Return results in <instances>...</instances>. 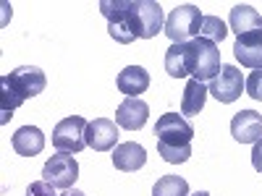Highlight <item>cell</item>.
Wrapping results in <instances>:
<instances>
[{
  "label": "cell",
  "instance_id": "cell-17",
  "mask_svg": "<svg viewBox=\"0 0 262 196\" xmlns=\"http://www.w3.org/2000/svg\"><path fill=\"white\" fill-rule=\"evenodd\" d=\"M118 92H123L126 97H139L142 92L149 89V74L142 68V65H128L123 68L116 79Z\"/></svg>",
  "mask_w": 262,
  "mask_h": 196
},
{
  "label": "cell",
  "instance_id": "cell-22",
  "mask_svg": "<svg viewBox=\"0 0 262 196\" xmlns=\"http://www.w3.org/2000/svg\"><path fill=\"white\" fill-rule=\"evenodd\" d=\"M247 94L252 100H262V68H257L247 76Z\"/></svg>",
  "mask_w": 262,
  "mask_h": 196
},
{
  "label": "cell",
  "instance_id": "cell-11",
  "mask_svg": "<svg viewBox=\"0 0 262 196\" xmlns=\"http://www.w3.org/2000/svg\"><path fill=\"white\" fill-rule=\"evenodd\" d=\"M231 136L238 144H257L262 139V115L254 110H238L231 118Z\"/></svg>",
  "mask_w": 262,
  "mask_h": 196
},
{
  "label": "cell",
  "instance_id": "cell-26",
  "mask_svg": "<svg viewBox=\"0 0 262 196\" xmlns=\"http://www.w3.org/2000/svg\"><path fill=\"white\" fill-rule=\"evenodd\" d=\"M189 196H210L207 191H196V193H189Z\"/></svg>",
  "mask_w": 262,
  "mask_h": 196
},
{
  "label": "cell",
  "instance_id": "cell-9",
  "mask_svg": "<svg viewBox=\"0 0 262 196\" xmlns=\"http://www.w3.org/2000/svg\"><path fill=\"white\" fill-rule=\"evenodd\" d=\"M165 32L163 6L155 0H137V39H152Z\"/></svg>",
  "mask_w": 262,
  "mask_h": 196
},
{
  "label": "cell",
  "instance_id": "cell-1",
  "mask_svg": "<svg viewBox=\"0 0 262 196\" xmlns=\"http://www.w3.org/2000/svg\"><path fill=\"white\" fill-rule=\"evenodd\" d=\"M155 136H158V155L170 162L181 165L191 157V139L194 128L191 123L179 113H163L155 123Z\"/></svg>",
  "mask_w": 262,
  "mask_h": 196
},
{
  "label": "cell",
  "instance_id": "cell-8",
  "mask_svg": "<svg viewBox=\"0 0 262 196\" xmlns=\"http://www.w3.org/2000/svg\"><path fill=\"white\" fill-rule=\"evenodd\" d=\"M79 178V162L74 160V155H69V152H58V155H53L45 167H42V181H48L53 188H63L69 191Z\"/></svg>",
  "mask_w": 262,
  "mask_h": 196
},
{
  "label": "cell",
  "instance_id": "cell-7",
  "mask_svg": "<svg viewBox=\"0 0 262 196\" xmlns=\"http://www.w3.org/2000/svg\"><path fill=\"white\" fill-rule=\"evenodd\" d=\"M244 89H247V79L242 76V71H238L236 65H228V63L221 65L217 76H215V79L210 81V86H207V92H210L217 102H223V105L236 102L238 97H242Z\"/></svg>",
  "mask_w": 262,
  "mask_h": 196
},
{
  "label": "cell",
  "instance_id": "cell-25",
  "mask_svg": "<svg viewBox=\"0 0 262 196\" xmlns=\"http://www.w3.org/2000/svg\"><path fill=\"white\" fill-rule=\"evenodd\" d=\"M60 196H86L84 191H79V188H69V191H63Z\"/></svg>",
  "mask_w": 262,
  "mask_h": 196
},
{
  "label": "cell",
  "instance_id": "cell-23",
  "mask_svg": "<svg viewBox=\"0 0 262 196\" xmlns=\"http://www.w3.org/2000/svg\"><path fill=\"white\" fill-rule=\"evenodd\" d=\"M27 196H58V193H55V188L48 181H34V183H29Z\"/></svg>",
  "mask_w": 262,
  "mask_h": 196
},
{
  "label": "cell",
  "instance_id": "cell-12",
  "mask_svg": "<svg viewBox=\"0 0 262 196\" xmlns=\"http://www.w3.org/2000/svg\"><path fill=\"white\" fill-rule=\"evenodd\" d=\"M233 55L244 68H262V29L247 32L242 37H236Z\"/></svg>",
  "mask_w": 262,
  "mask_h": 196
},
{
  "label": "cell",
  "instance_id": "cell-16",
  "mask_svg": "<svg viewBox=\"0 0 262 196\" xmlns=\"http://www.w3.org/2000/svg\"><path fill=\"white\" fill-rule=\"evenodd\" d=\"M228 29L236 32V37L254 32V29H262V16L249 3H236L231 8V16H228Z\"/></svg>",
  "mask_w": 262,
  "mask_h": 196
},
{
  "label": "cell",
  "instance_id": "cell-3",
  "mask_svg": "<svg viewBox=\"0 0 262 196\" xmlns=\"http://www.w3.org/2000/svg\"><path fill=\"white\" fill-rule=\"evenodd\" d=\"M100 13L107 18V34L121 45L137 39V0H100Z\"/></svg>",
  "mask_w": 262,
  "mask_h": 196
},
{
  "label": "cell",
  "instance_id": "cell-4",
  "mask_svg": "<svg viewBox=\"0 0 262 196\" xmlns=\"http://www.w3.org/2000/svg\"><path fill=\"white\" fill-rule=\"evenodd\" d=\"M221 50L215 42L196 37L191 42H186V71L191 74V79L196 81H212L221 71Z\"/></svg>",
  "mask_w": 262,
  "mask_h": 196
},
{
  "label": "cell",
  "instance_id": "cell-21",
  "mask_svg": "<svg viewBox=\"0 0 262 196\" xmlns=\"http://www.w3.org/2000/svg\"><path fill=\"white\" fill-rule=\"evenodd\" d=\"M226 34H228V27L223 24L217 16H205L202 18V32H200V37H205V39H210V42H223L226 39Z\"/></svg>",
  "mask_w": 262,
  "mask_h": 196
},
{
  "label": "cell",
  "instance_id": "cell-2",
  "mask_svg": "<svg viewBox=\"0 0 262 196\" xmlns=\"http://www.w3.org/2000/svg\"><path fill=\"white\" fill-rule=\"evenodd\" d=\"M45 86H48V79L37 65H21V68L6 74L0 79V89H3L0 92V110H3L0 120L6 123L18 105H24L27 100L45 92Z\"/></svg>",
  "mask_w": 262,
  "mask_h": 196
},
{
  "label": "cell",
  "instance_id": "cell-19",
  "mask_svg": "<svg viewBox=\"0 0 262 196\" xmlns=\"http://www.w3.org/2000/svg\"><path fill=\"white\" fill-rule=\"evenodd\" d=\"M165 71L173 79H186V45H170L165 53Z\"/></svg>",
  "mask_w": 262,
  "mask_h": 196
},
{
  "label": "cell",
  "instance_id": "cell-15",
  "mask_svg": "<svg viewBox=\"0 0 262 196\" xmlns=\"http://www.w3.org/2000/svg\"><path fill=\"white\" fill-rule=\"evenodd\" d=\"M144 162H147V152H144V146H139L134 141L118 144L113 149V165H116V170L137 173L139 167H144Z\"/></svg>",
  "mask_w": 262,
  "mask_h": 196
},
{
  "label": "cell",
  "instance_id": "cell-14",
  "mask_svg": "<svg viewBox=\"0 0 262 196\" xmlns=\"http://www.w3.org/2000/svg\"><path fill=\"white\" fill-rule=\"evenodd\" d=\"M16 155L21 157H37L42 149H45V134L37 128V126H21L13 139H11Z\"/></svg>",
  "mask_w": 262,
  "mask_h": 196
},
{
  "label": "cell",
  "instance_id": "cell-24",
  "mask_svg": "<svg viewBox=\"0 0 262 196\" xmlns=\"http://www.w3.org/2000/svg\"><path fill=\"white\" fill-rule=\"evenodd\" d=\"M252 165H254V170L257 173H262V139L254 144V149H252Z\"/></svg>",
  "mask_w": 262,
  "mask_h": 196
},
{
  "label": "cell",
  "instance_id": "cell-6",
  "mask_svg": "<svg viewBox=\"0 0 262 196\" xmlns=\"http://www.w3.org/2000/svg\"><path fill=\"white\" fill-rule=\"evenodd\" d=\"M86 126L90 120H84L81 115H69L63 118L53 128V146L58 152H69V155H79L86 146Z\"/></svg>",
  "mask_w": 262,
  "mask_h": 196
},
{
  "label": "cell",
  "instance_id": "cell-5",
  "mask_svg": "<svg viewBox=\"0 0 262 196\" xmlns=\"http://www.w3.org/2000/svg\"><path fill=\"white\" fill-rule=\"evenodd\" d=\"M202 11L186 3V6H179L168 18H165V34L173 45H186V42L196 39V34L202 32Z\"/></svg>",
  "mask_w": 262,
  "mask_h": 196
},
{
  "label": "cell",
  "instance_id": "cell-10",
  "mask_svg": "<svg viewBox=\"0 0 262 196\" xmlns=\"http://www.w3.org/2000/svg\"><path fill=\"white\" fill-rule=\"evenodd\" d=\"M118 126L111 118H95L86 126V146L95 152H113L118 144Z\"/></svg>",
  "mask_w": 262,
  "mask_h": 196
},
{
  "label": "cell",
  "instance_id": "cell-13",
  "mask_svg": "<svg viewBox=\"0 0 262 196\" xmlns=\"http://www.w3.org/2000/svg\"><path fill=\"white\" fill-rule=\"evenodd\" d=\"M149 118V105L139 97H126L118 110H116V123L126 131H139Z\"/></svg>",
  "mask_w": 262,
  "mask_h": 196
},
{
  "label": "cell",
  "instance_id": "cell-20",
  "mask_svg": "<svg viewBox=\"0 0 262 196\" xmlns=\"http://www.w3.org/2000/svg\"><path fill=\"white\" fill-rule=\"evenodd\" d=\"M152 196H189V183L181 176H163L152 186Z\"/></svg>",
  "mask_w": 262,
  "mask_h": 196
},
{
  "label": "cell",
  "instance_id": "cell-18",
  "mask_svg": "<svg viewBox=\"0 0 262 196\" xmlns=\"http://www.w3.org/2000/svg\"><path fill=\"white\" fill-rule=\"evenodd\" d=\"M207 86L196 79H189L186 81V89H184V97H181V113L189 118V115H200L202 107H205V100H207Z\"/></svg>",
  "mask_w": 262,
  "mask_h": 196
}]
</instances>
